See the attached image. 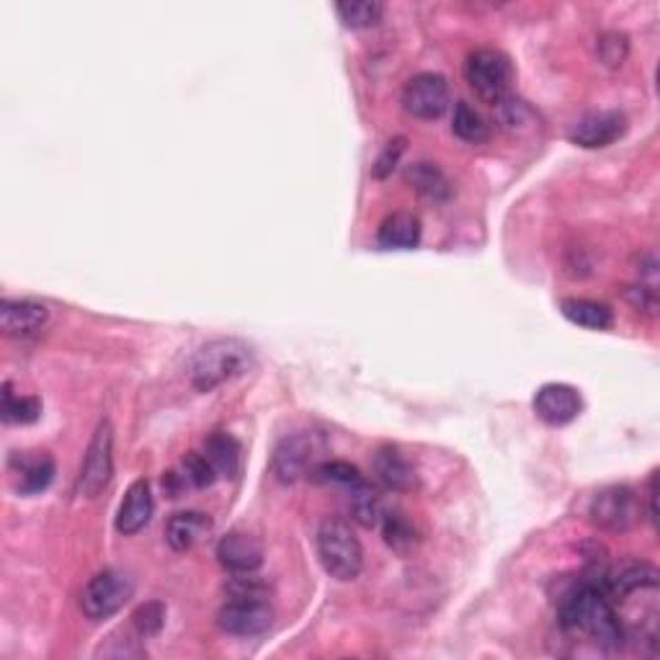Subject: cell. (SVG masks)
Wrapping results in <instances>:
<instances>
[{
    "mask_svg": "<svg viewBox=\"0 0 660 660\" xmlns=\"http://www.w3.org/2000/svg\"><path fill=\"white\" fill-rule=\"evenodd\" d=\"M50 320L47 305L34 300H3L0 302V328L6 336L27 338L39 333Z\"/></svg>",
    "mask_w": 660,
    "mask_h": 660,
    "instance_id": "obj_15",
    "label": "cell"
},
{
    "mask_svg": "<svg viewBox=\"0 0 660 660\" xmlns=\"http://www.w3.org/2000/svg\"><path fill=\"white\" fill-rule=\"evenodd\" d=\"M135 594V580L122 570H101L85 584L81 594V609L91 622H104L124 609Z\"/></svg>",
    "mask_w": 660,
    "mask_h": 660,
    "instance_id": "obj_5",
    "label": "cell"
},
{
    "mask_svg": "<svg viewBox=\"0 0 660 660\" xmlns=\"http://www.w3.org/2000/svg\"><path fill=\"white\" fill-rule=\"evenodd\" d=\"M377 243L384 250H413L421 243V223L419 217L408 212H395L384 217L380 230H377Z\"/></svg>",
    "mask_w": 660,
    "mask_h": 660,
    "instance_id": "obj_21",
    "label": "cell"
},
{
    "mask_svg": "<svg viewBox=\"0 0 660 660\" xmlns=\"http://www.w3.org/2000/svg\"><path fill=\"white\" fill-rule=\"evenodd\" d=\"M560 312L565 320H570L573 326L586 330H609L615 323V316L604 302L584 300V297H570V300L560 302Z\"/></svg>",
    "mask_w": 660,
    "mask_h": 660,
    "instance_id": "obj_22",
    "label": "cell"
},
{
    "mask_svg": "<svg viewBox=\"0 0 660 660\" xmlns=\"http://www.w3.org/2000/svg\"><path fill=\"white\" fill-rule=\"evenodd\" d=\"M316 483H326V485H343V488H359L364 485V475L359 473V467L349 465V462H320L316 467V473L310 475Z\"/></svg>",
    "mask_w": 660,
    "mask_h": 660,
    "instance_id": "obj_29",
    "label": "cell"
},
{
    "mask_svg": "<svg viewBox=\"0 0 660 660\" xmlns=\"http://www.w3.org/2000/svg\"><path fill=\"white\" fill-rule=\"evenodd\" d=\"M627 116L622 112H591L578 120L570 130V143L586 151H601L625 137Z\"/></svg>",
    "mask_w": 660,
    "mask_h": 660,
    "instance_id": "obj_12",
    "label": "cell"
},
{
    "mask_svg": "<svg viewBox=\"0 0 660 660\" xmlns=\"http://www.w3.org/2000/svg\"><path fill=\"white\" fill-rule=\"evenodd\" d=\"M212 532V518L202 511H181L165 524V542L173 553H188Z\"/></svg>",
    "mask_w": 660,
    "mask_h": 660,
    "instance_id": "obj_18",
    "label": "cell"
},
{
    "mask_svg": "<svg viewBox=\"0 0 660 660\" xmlns=\"http://www.w3.org/2000/svg\"><path fill=\"white\" fill-rule=\"evenodd\" d=\"M217 560L233 576L240 573H256L264 565V547L254 534L230 532L217 542Z\"/></svg>",
    "mask_w": 660,
    "mask_h": 660,
    "instance_id": "obj_13",
    "label": "cell"
},
{
    "mask_svg": "<svg viewBox=\"0 0 660 660\" xmlns=\"http://www.w3.org/2000/svg\"><path fill=\"white\" fill-rule=\"evenodd\" d=\"M336 13L343 21V27L369 29L382 21L384 6L377 3V0H353V3H338Z\"/></svg>",
    "mask_w": 660,
    "mask_h": 660,
    "instance_id": "obj_27",
    "label": "cell"
},
{
    "mask_svg": "<svg viewBox=\"0 0 660 660\" xmlns=\"http://www.w3.org/2000/svg\"><path fill=\"white\" fill-rule=\"evenodd\" d=\"M380 526H382L384 542H388V545L400 555L411 553L415 542H419V532L413 529V524L408 522L405 514H400V511H384Z\"/></svg>",
    "mask_w": 660,
    "mask_h": 660,
    "instance_id": "obj_26",
    "label": "cell"
},
{
    "mask_svg": "<svg viewBox=\"0 0 660 660\" xmlns=\"http://www.w3.org/2000/svg\"><path fill=\"white\" fill-rule=\"evenodd\" d=\"M114 475V429L112 421H101L85 452L81 475H78V495L96 498L112 483Z\"/></svg>",
    "mask_w": 660,
    "mask_h": 660,
    "instance_id": "obj_8",
    "label": "cell"
},
{
    "mask_svg": "<svg viewBox=\"0 0 660 660\" xmlns=\"http://www.w3.org/2000/svg\"><path fill=\"white\" fill-rule=\"evenodd\" d=\"M384 503L374 488H369V483L359 485V488L351 491V514L353 522H359L367 529H377L382 524L384 516Z\"/></svg>",
    "mask_w": 660,
    "mask_h": 660,
    "instance_id": "obj_25",
    "label": "cell"
},
{
    "mask_svg": "<svg viewBox=\"0 0 660 660\" xmlns=\"http://www.w3.org/2000/svg\"><path fill=\"white\" fill-rule=\"evenodd\" d=\"M318 557L323 563V570L330 578L349 580L359 578L364 568V547L343 518H326L318 529Z\"/></svg>",
    "mask_w": 660,
    "mask_h": 660,
    "instance_id": "obj_3",
    "label": "cell"
},
{
    "mask_svg": "<svg viewBox=\"0 0 660 660\" xmlns=\"http://www.w3.org/2000/svg\"><path fill=\"white\" fill-rule=\"evenodd\" d=\"M42 415V403L37 398L16 395L11 382L3 384V421L6 423H34Z\"/></svg>",
    "mask_w": 660,
    "mask_h": 660,
    "instance_id": "obj_28",
    "label": "cell"
},
{
    "mask_svg": "<svg viewBox=\"0 0 660 660\" xmlns=\"http://www.w3.org/2000/svg\"><path fill=\"white\" fill-rule=\"evenodd\" d=\"M184 477L186 483H192L194 488H209V485H215L217 481V470L212 467V462L204 457V452H192L188 457L184 460Z\"/></svg>",
    "mask_w": 660,
    "mask_h": 660,
    "instance_id": "obj_31",
    "label": "cell"
},
{
    "mask_svg": "<svg viewBox=\"0 0 660 660\" xmlns=\"http://www.w3.org/2000/svg\"><path fill=\"white\" fill-rule=\"evenodd\" d=\"M405 184L413 188L415 194H421L423 199L444 204L452 199V184L446 178V173L439 168L436 163L429 161H419L411 163L405 168Z\"/></svg>",
    "mask_w": 660,
    "mask_h": 660,
    "instance_id": "obj_19",
    "label": "cell"
},
{
    "mask_svg": "<svg viewBox=\"0 0 660 660\" xmlns=\"http://www.w3.org/2000/svg\"><path fill=\"white\" fill-rule=\"evenodd\" d=\"M534 413H537L539 421H545L547 426H568L584 411V400H580V392L570 384L563 382H549L542 384L534 395Z\"/></svg>",
    "mask_w": 660,
    "mask_h": 660,
    "instance_id": "obj_11",
    "label": "cell"
},
{
    "mask_svg": "<svg viewBox=\"0 0 660 660\" xmlns=\"http://www.w3.org/2000/svg\"><path fill=\"white\" fill-rule=\"evenodd\" d=\"M560 627L570 638L591 640L601 650H619L627 642L615 604L604 586L594 580H586L565 594L560 601Z\"/></svg>",
    "mask_w": 660,
    "mask_h": 660,
    "instance_id": "obj_1",
    "label": "cell"
},
{
    "mask_svg": "<svg viewBox=\"0 0 660 660\" xmlns=\"http://www.w3.org/2000/svg\"><path fill=\"white\" fill-rule=\"evenodd\" d=\"M403 151H405V140L403 137L392 140V143L388 147H384L382 155L374 163V176L377 178H388L390 173L395 171V165L400 161V155H403Z\"/></svg>",
    "mask_w": 660,
    "mask_h": 660,
    "instance_id": "obj_33",
    "label": "cell"
},
{
    "mask_svg": "<svg viewBox=\"0 0 660 660\" xmlns=\"http://www.w3.org/2000/svg\"><path fill=\"white\" fill-rule=\"evenodd\" d=\"M642 506L638 501V493L627 485H609L594 495L588 503V518L596 529L622 534L630 532L640 524Z\"/></svg>",
    "mask_w": 660,
    "mask_h": 660,
    "instance_id": "obj_6",
    "label": "cell"
},
{
    "mask_svg": "<svg viewBox=\"0 0 660 660\" xmlns=\"http://www.w3.org/2000/svg\"><path fill=\"white\" fill-rule=\"evenodd\" d=\"M493 116H495V124H498L503 132H508V135H516V137L532 135L539 124V116L534 114V109L526 104L524 99L514 96V93H508V96L495 101Z\"/></svg>",
    "mask_w": 660,
    "mask_h": 660,
    "instance_id": "obj_20",
    "label": "cell"
},
{
    "mask_svg": "<svg viewBox=\"0 0 660 660\" xmlns=\"http://www.w3.org/2000/svg\"><path fill=\"white\" fill-rule=\"evenodd\" d=\"M326 439L318 431H292L277 444L271 457V473L279 483L295 485L316 473L323 462Z\"/></svg>",
    "mask_w": 660,
    "mask_h": 660,
    "instance_id": "obj_4",
    "label": "cell"
},
{
    "mask_svg": "<svg viewBox=\"0 0 660 660\" xmlns=\"http://www.w3.org/2000/svg\"><path fill=\"white\" fill-rule=\"evenodd\" d=\"M627 50H630V44H627V37L617 34V31H611V34H604L599 39V58L607 62L609 68L622 65L625 58H627Z\"/></svg>",
    "mask_w": 660,
    "mask_h": 660,
    "instance_id": "obj_32",
    "label": "cell"
},
{
    "mask_svg": "<svg viewBox=\"0 0 660 660\" xmlns=\"http://www.w3.org/2000/svg\"><path fill=\"white\" fill-rule=\"evenodd\" d=\"M372 470L377 481L392 493H411L415 491V485H419L415 467L405 460L403 452L395 450V446H382V450H377Z\"/></svg>",
    "mask_w": 660,
    "mask_h": 660,
    "instance_id": "obj_16",
    "label": "cell"
},
{
    "mask_svg": "<svg viewBox=\"0 0 660 660\" xmlns=\"http://www.w3.org/2000/svg\"><path fill=\"white\" fill-rule=\"evenodd\" d=\"M165 625V607L161 601L143 604L135 615H132V630L137 632L140 640H151L155 635H161Z\"/></svg>",
    "mask_w": 660,
    "mask_h": 660,
    "instance_id": "obj_30",
    "label": "cell"
},
{
    "mask_svg": "<svg viewBox=\"0 0 660 660\" xmlns=\"http://www.w3.org/2000/svg\"><path fill=\"white\" fill-rule=\"evenodd\" d=\"M217 622L227 635L256 638L271 627L274 609L269 607V599H227L219 609Z\"/></svg>",
    "mask_w": 660,
    "mask_h": 660,
    "instance_id": "obj_10",
    "label": "cell"
},
{
    "mask_svg": "<svg viewBox=\"0 0 660 660\" xmlns=\"http://www.w3.org/2000/svg\"><path fill=\"white\" fill-rule=\"evenodd\" d=\"M155 514V501H153V491L151 483L145 477H140L130 485L127 495H124L120 514H116V532L124 534V537H135L151 524V518Z\"/></svg>",
    "mask_w": 660,
    "mask_h": 660,
    "instance_id": "obj_14",
    "label": "cell"
},
{
    "mask_svg": "<svg viewBox=\"0 0 660 660\" xmlns=\"http://www.w3.org/2000/svg\"><path fill=\"white\" fill-rule=\"evenodd\" d=\"M403 109L413 120L434 122L450 109V83L439 73H419L405 83Z\"/></svg>",
    "mask_w": 660,
    "mask_h": 660,
    "instance_id": "obj_9",
    "label": "cell"
},
{
    "mask_svg": "<svg viewBox=\"0 0 660 660\" xmlns=\"http://www.w3.org/2000/svg\"><path fill=\"white\" fill-rule=\"evenodd\" d=\"M254 367V349L240 338H217L194 353L192 384L199 392H212L223 384L238 380Z\"/></svg>",
    "mask_w": 660,
    "mask_h": 660,
    "instance_id": "obj_2",
    "label": "cell"
},
{
    "mask_svg": "<svg viewBox=\"0 0 660 660\" xmlns=\"http://www.w3.org/2000/svg\"><path fill=\"white\" fill-rule=\"evenodd\" d=\"M465 75H467L470 89H473L477 96L488 101V104H495V101H501L503 96H508L511 93V83H514V65H511V60L503 52L485 47V50H475L470 54Z\"/></svg>",
    "mask_w": 660,
    "mask_h": 660,
    "instance_id": "obj_7",
    "label": "cell"
},
{
    "mask_svg": "<svg viewBox=\"0 0 660 660\" xmlns=\"http://www.w3.org/2000/svg\"><path fill=\"white\" fill-rule=\"evenodd\" d=\"M11 467L16 477V491L21 495L42 493L54 481V460L47 452L16 454Z\"/></svg>",
    "mask_w": 660,
    "mask_h": 660,
    "instance_id": "obj_17",
    "label": "cell"
},
{
    "mask_svg": "<svg viewBox=\"0 0 660 660\" xmlns=\"http://www.w3.org/2000/svg\"><path fill=\"white\" fill-rule=\"evenodd\" d=\"M204 457L212 462V467L217 470V475L233 477L240 467V444L238 439L225 434V431H217L207 439L204 444Z\"/></svg>",
    "mask_w": 660,
    "mask_h": 660,
    "instance_id": "obj_23",
    "label": "cell"
},
{
    "mask_svg": "<svg viewBox=\"0 0 660 660\" xmlns=\"http://www.w3.org/2000/svg\"><path fill=\"white\" fill-rule=\"evenodd\" d=\"M452 132L460 140H465V143H470V145H481V143H485V140L491 137L488 122H485L483 116H481V112H475V109L470 106L467 101H460V104L454 106Z\"/></svg>",
    "mask_w": 660,
    "mask_h": 660,
    "instance_id": "obj_24",
    "label": "cell"
}]
</instances>
